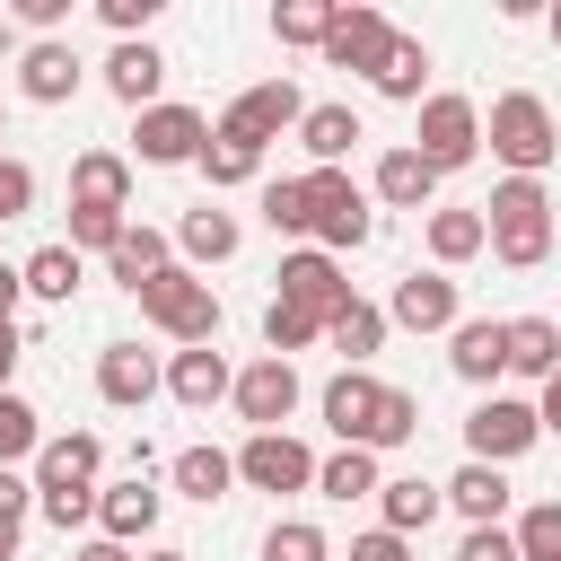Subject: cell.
<instances>
[{
    "instance_id": "32",
    "label": "cell",
    "mask_w": 561,
    "mask_h": 561,
    "mask_svg": "<svg viewBox=\"0 0 561 561\" xmlns=\"http://www.w3.org/2000/svg\"><path fill=\"white\" fill-rule=\"evenodd\" d=\"M482 245H491L482 210H430V254H438V263H473Z\"/></svg>"
},
{
    "instance_id": "18",
    "label": "cell",
    "mask_w": 561,
    "mask_h": 561,
    "mask_svg": "<svg viewBox=\"0 0 561 561\" xmlns=\"http://www.w3.org/2000/svg\"><path fill=\"white\" fill-rule=\"evenodd\" d=\"M18 88H26V105H70L79 96V53L53 35V44H26L18 53Z\"/></svg>"
},
{
    "instance_id": "55",
    "label": "cell",
    "mask_w": 561,
    "mask_h": 561,
    "mask_svg": "<svg viewBox=\"0 0 561 561\" xmlns=\"http://www.w3.org/2000/svg\"><path fill=\"white\" fill-rule=\"evenodd\" d=\"M9 552H18V526H0V561H9Z\"/></svg>"
},
{
    "instance_id": "3",
    "label": "cell",
    "mask_w": 561,
    "mask_h": 561,
    "mask_svg": "<svg viewBox=\"0 0 561 561\" xmlns=\"http://www.w3.org/2000/svg\"><path fill=\"white\" fill-rule=\"evenodd\" d=\"M482 140H491V158H500L508 175H543V167H552V149H561V131H552V105H543L535 88H508V96H491V123H482Z\"/></svg>"
},
{
    "instance_id": "11",
    "label": "cell",
    "mask_w": 561,
    "mask_h": 561,
    "mask_svg": "<svg viewBox=\"0 0 561 561\" xmlns=\"http://www.w3.org/2000/svg\"><path fill=\"white\" fill-rule=\"evenodd\" d=\"M280 298L333 324V307L351 298V280H342V263H333L324 245H298V254H280Z\"/></svg>"
},
{
    "instance_id": "1",
    "label": "cell",
    "mask_w": 561,
    "mask_h": 561,
    "mask_svg": "<svg viewBox=\"0 0 561 561\" xmlns=\"http://www.w3.org/2000/svg\"><path fill=\"white\" fill-rule=\"evenodd\" d=\"M96 465H105V438H96V430L44 438V456H35V508H44L61 535L96 517Z\"/></svg>"
},
{
    "instance_id": "58",
    "label": "cell",
    "mask_w": 561,
    "mask_h": 561,
    "mask_svg": "<svg viewBox=\"0 0 561 561\" xmlns=\"http://www.w3.org/2000/svg\"><path fill=\"white\" fill-rule=\"evenodd\" d=\"M552 44H561V9H552Z\"/></svg>"
},
{
    "instance_id": "54",
    "label": "cell",
    "mask_w": 561,
    "mask_h": 561,
    "mask_svg": "<svg viewBox=\"0 0 561 561\" xmlns=\"http://www.w3.org/2000/svg\"><path fill=\"white\" fill-rule=\"evenodd\" d=\"M70 561H131V552H123V543H105V535H96V543H79V552H70Z\"/></svg>"
},
{
    "instance_id": "29",
    "label": "cell",
    "mask_w": 561,
    "mask_h": 561,
    "mask_svg": "<svg viewBox=\"0 0 561 561\" xmlns=\"http://www.w3.org/2000/svg\"><path fill=\"white\" fill-rule=\"evenodd\" d=\"M105 263H114V280H123V289L140 298V289H149V280L167 272V237H158V228H123V245H114Z\"/></svg>"
},
{
    "instance_id": "37",
    "label": "cell",
    "mask_w": 561,
    "mask_h": 561,
    "mask_svg": "<svg viewBox=\"0 0 561 561\" xmlns=\"http://www.w3.org/2000/svg\"><path fill=\"white\" fill-rule=\"evenodd\" d=\"M254 167H263V149H254V140H228V131H210V149H202V175H210V193H228V184H254Z\"/></svg>"
},
{
    "instance_id": "46",
    "label": "cell",
    "mask_w": 561,
    "mask_h": 561,
    "mask_svg": "<svg viewBox=\"0 0 561 561\" xmlns=\"http://www.w3.org/2000/svg\"><path fill=\"white\" fill-rule=\"evenodd\" d=\"M96 18H105V26L123 35V44H140V26L158 18V0H96Z\"/></svg>"
},
{
    "instance_id": "56",
    "label": "cell",
    "mask_w": 561,
    "mask_h": 561,
    "mask_svg": "<svg viewBox=\"0 0 561 561\" xmlns=\"http://www.w3.org/2000/svg\"><path fill=\"white\" fill-rule=\"evenodd\" d=\"M149 561H193V552H175V543H167V552H149Z\"/></svg>"
},
{
    "instance_id": "13",
    "label": "cell",
    "mask_w": 561,
    "mask_h": 561,
    "mask_svg": "<svg viewBox=\"0 0 561 561\" xmlns=\"http://www.w3.org/2000/svg\"><path fill=\"white\" fill-rule=\"evenodd\" d=\"M386 316H394V324H412V333H456V324H465V307H456V280H447V272H403Z\"/></svg>"
},
{
    "instance_id": "20",
    "label": "cell",
    "mask_w": 561,
    "mask_h": 561,
    "mask_svg": "<svg viewBox=\"0 0 561 561\" xmlns=\"http://www.w3.org/2000/svg\"><path fill=\"white\" fill-rule=\"evenodd\" d=\"M105 88L131 105V114H149L158 105V88H167V53L140 35V44H114V61H105Z\"/></svg>"
},
{
    "instance_id": "48",
    "label": "cell",
    "mask_w": 561,
    "mask_h": 561,
    "mask_svg": "<svg viewBox=\"0 0 561 561\" xmlns=\"http://www.w3.org/2000/svg\"><path fill=\"white\" fill-rule=\"evenodd\" d=\"M456 561H517V535H500V526H473V535L456 543Z\"/></svg>"
},
{
    "instance_id": "7",
    "label": "cell",
    "mask_w": 561,
    "mask_h": 561,
    "mask_svg": "<svg viewBox=\"0 0 561 561\" xmlns=\"http://www.w3.org/2000/svg\"><path fill=\"white\" fill-rule=\"evenodd\" d=\"M307 202H316V237H324V254H351V245H368V193L342 175V167H316L307 175Z\"/></svg>"
},
{
    "instance_id": "53",
    "label": "cell",
    "mask_w": 561,
    "mask_h": 561,
    "mask_svg": "<svg viewBox=\"0 0 561 561\" xmlns=\"http://www.w3.org/2000/svg\"><path fill=\"white\" fill-rule=\"evenodd\" d=\"M535 412H543V430H561V368L543 377V403H535Z\"/></svg>"
},
{
    "instance_id": "42",
    "label": "cell",
    "mask_w": 561,
    "mask_h": 561,
    "mask_svg": "<svg viewBox=\"0 0 561 561\" xmlns=\"http://www.w3.org/2000/svg\"><path fill=\"white\" fill-rule=\"evenodd\" d=\"M263 561H324V526H307V517H280V526L263 535Z\"/></svg>"
},
{
    "instance_id": "43",
    "label": "cell",
    "mask_w": 561,
    "mask_h": 561,
    "mask_svg": "<svg viewBox=\"0 0 561 561\" xmlns=\"http://www.w3.org/2000/svg\"><path fill=\"white\" fill-rule=\"evenodd\" d=\"M123 228H131L123 210H70V237H61V245H70V254H79V245H96V254H114V245H123Z\"/></svg>"
},
{
    "instance_id": "10",
    "label": "cell",
    "mask_w": 561,
    "mask_h": 561,
    "mask_svg": "<svg viewBox=\"0 0 561 561\" xmlns=\"http://www.w3.org/2000/svg\"><path fill=\"white\" fill-rule=\"evenodd\" d=\"M237 482H254V491H307V482H316V456H307L289 430H254V438L237 447Z\"/></svg>"
},
{
    "instance_id": "15",
    "label": "cell",
    "mask_w": 561,
    "mask_h": 561,
    "mask_svg": "<svg viewBox=\"0 0 561 561\" xmlns=\"http://www.w3.org/2000/svg\"><path fill=\"white\" fill-rule=\"evenodd\" d=\"M386 53H394V26H386L377 9H342L333 35H324V61H333V70H368V79H377Z\"/></svg>"
},
{
    "instance_id": "14",
    "label": "cell",
    "mask_w": 561,
    "mask_h": 561,
    "mask_svg": "<svg viewBox=\"0 0 561 561\" xmlns=\"http://www.w3.org/2000/svg\"><path fill=\"white\" fill-rule=\"evenodd\" d=\"M254 430H280L289 412H298V368L289 359H254V368H237V394H228Z\"/></svg>"
},
{
    "instance_id": "17",
    "label": "cell",
    "mask_w": 561,
    "mask_h": 561,
    "mask_svg": "<svg viewBox=\"0 0 561 561\" xmlns=\"http://www.w3.org/2000/svg\"><path fill=\"white\" fill-rule=\"evenodd\" d=\"M158 386H167V377H158V359H149L140 342H105V351H96V394H105L114 412H140Z\"/></svg>"
},
{
    "instance_id": "49",
    "label": "cell",
    "mask_w": 561,
    "mask_h": 561,
    "mask_svg": "<svg viewBox=\"0 0 561 561\" xmlns=\"http://www.w3.org/2000/svg\"><path fill=\"white\" fill-rule=\"evenodd\" d=\"M61 18H70V0H18V26H35V44H53Z\"/></svg>"
},
{
    "instance_id": "24",
    "label": "cell",
    "mask_w": 561,
    "mask_h": 561,
    "mask_svg": "<svg viewBox=\"0 0 561 561\" xmlns=\"http://www.w3.org/2000/svg\"><path fill=\"white\" fill-rule=\"evenodd\" d=\"M377 508H386V535H421L438 508H447V482H421V473H403V482H377Z\"/></svg>"
},
{
    "instance_id": "30",
    "label": "cell",
    "mask_w": 561,
    "mask_h": 561,
    "mask_svg": "<svg viewBox=\"0 0 561 561\" xmlns=\"http://www.w3.org/2000/svg\"><path fill=\"white\" fill-rule=\"evenodd\" d=\"M228 482H237V456H219V447H184V456H175V491H184V500L210 508V500H228Z\"/></svg>"
},
{
    "instance_id": "27",
    "label": "cell",
    "mask_w": 561,
    "mask_h": 561,
    "mask_svg": "<svg viewBox=\"0 0 561 561\" xmlns=\"http://www.w3.org/2000/svg\"><path fill=\"white\" fill-rule=\"evenodd\" d=\"M324 342H333V351L359 368V359L386 342V307H368V298H342V307H333V324H324Z\"/></svg>"
},
{
    "instance_id": "50",
    "label": "cell",
    "mask_w": 561,
    "mask_h": 561,
    "mask_svg": "<svg viewBox=\"0 0 561 561\" xmlns=\"http://www.w3.org/2000/svg\"><path fill=\"white\" fill-rule=\"evenodd\" d=\"M351 561H412V543H403V535H386V526H368V535L351 543Z\"/></svg>"
},
{
    "instance_id": "22",
    "label": "cell",
    "mask_w": 561,
    "mask_h": 561,
    "mask_svg": "<svg viewBox=\"0 0 561 561\" xmlns=\"http://www.w3.org/2000/svg\"><path fill=\"white\" fill-rule=\"evenodd\" d=\"M430 193H438V167L421 149H386L377 158V202L386 210H430Z\"/></svg>"
},
{
    "instance_id": "39",
    "label": "cell",
    "mask_w": 561,
    "mask_h": 561,
    "mask_svg": "<svg viewBox=\"0 0 561 561\" xmlns=\"http://www.w3.org/2000/svg\"><path fill=\"white\" fill-rule=\"evenodd\" d=\"M316 333H324V316H307V307H289V298H272V307H263V342H272V359L307 351Z\"/></svg>"
},
{
    "instance_id": "19",
    "label": "cell",
    "mask_w": 561,
    "mask_h": 561,
    "mask_svg": "<svg viewBox=\"0 0 561 561\" xmlns=\"http://www.w3.org/2000/svg\"><path fill=\"white\" fill-rule=\"evenodd\" d=\"M70 210H131V158L79 149V167H70Z\"/></svg>"
},
{
    "instance_id": "8",
    "label": "cell",
    "mask_w": 561,
    "mask_h": 561,
    "mask_svg": "<svg viewBox=\"0 0 561 561\" xmlns=\"http://www.w3.org/2000/svg\"><path fill=\"white\" fill-rule=\"evenodd\" d=\"M289 123H307V96H298L289 79H263V88H245V96H237V105H228L210 131H228V140H254V149H263V140H280Z\"/></svg>"
},
{
    "instance_id": "2",
    "label": "cell",
    "mask_w": 561,
    "mask_h": 561,
    "mask_svg": "<svg viewBox=\"0 0 561 561\" xmlns=\"http://www.w3.org/2000/svg\"><path fill=\"white\" fill-rule=\"evenodd\" d=\"M482 228H491V254L508 272H535L552 254V202H543V184L535 175H500L491 202H482Z\"/></svg>"
},
{
    "instance_id": "6",
    "label": "cell",
    "mask_w": 561,
    "mask_h": 561,
    "mask_svg": "<svg viewBox=\"0 0 561 561\" xmlns=\"http://www.w3.org/2000/svg\"><path fill=\"white\" fill-rule=\"evenodd\" d=\"M412 149H421L438 175L473 167V149H482V114H473V96H421V131H412Z\"/></svg>"
},
{
    "instance_id": "33",
    "label": "cell",
    "mask_w": 561,
    "mask_h": 561,
    "mask_svg": "<svg viewBox=\"0 0 561 561\" xmlns=\"http://www.w3.org/2000/svg\"><path fill=\"white\" fill-rule=\"evenodd\" d=\"M333 18H342V0H280V9H272V35H280V44H316V53H324Z\"/></svg>"
},
{
    "instance_id": "40",
    "label": "cell",
    "mask_w": 561,
    "mask_h": 561,
    "mask_svg": "<svg viewBox=\"0 0 561 561\" xmlns=\"http://www.w3.org/2000/svg\"><path fill=\"white\" fill-rule=\"evenodd\" d=\"M26 456H44L35 403H26V394H0V465H26Z\"/></svg>"
},
{
    "instance_id": "44",
    "label": "cell",
    "mask_w": 561,
    "mask_h": 561,
    "mask_svg": "<svg viewBox=\"0 0 561 561\" xmlns=\"http://www.w3.org/2000/svg\"><path fill=\"white\" fill-rule=\"evenodd\" d=\"M412 430H421V403H412L403 386H386V403H377V438H368V456H377V447H403Z\"/></svg>"
},
{
    "instance_id": "35",
    "label": "cell",
    "mask_w": 561,
    "mask_h": 561,
    "mask_svg": "<svg viewBox=\"0 0 561 561\" xmlns=\"http://www.w3.org/2000/svg\"><path fill=\"white\" fill-rule=\"evenodd\" d=\"M18 272H26V298H53V307L79 289V254H70V245H35Z\"/></svg>"
},
{
    "instance_id": "36",
    "label": "cell",
    "mask_w": 561,
    "mask_h": 561,
    "mask_svg": "<svg viewBox=\"0 0 561 561\" xmlns=\"http://www.w3.org/2000/svg\"><path fill=\"white\" fill-rule=\"evenodd\" d=\"M316 491H324V500H368V491H377V456H368V447L324 456V465H316Z\"/></svg>"
},
{
    "instance_id": "5",
    "label": "cell",
    "mask_w": 561,
    "mask_h": 561,
    "mask_svg": "<svg viewBox=\"0 0 561 561\" xmlns=\"http://www.w3.org/2000/svg\"><path fill=\"white\" fill-rule=\"evenodd\" d=\"M535 438H543V412L517 403V394H482V403L465 412V447H473V465H508V456H526Z\"/></svg>"
},
{
    "instance_id": "57",
    "label": "cell",
    "mask_w": 561,
    "mask_h": 561,
    "mask_svg": "<svg viewBox=\"0 0 561 561\" xmlns=\"http://www.w3.org/2000/svg\"><path fill=\"white\" fill-rule=\"evenodd\" d=\"M9 35H18V26H9V18H0V61H9Z\"/></svg>"
},
{
    "instance_id": "4",
    "label": "cell",
    "mask_w": 561,
    "mask_h": 561,
    "mask_svg": "<svg viewBox=\"0 0 561 561\" xmlns=\"http://www.w3.org/2000/svg\"><path fill=\"white\" fill-rule=\"evenodd\" d=\"M140 316L167 333V342H184V351H202V342H219V289L193 272V263H167L149 289H140Z\"/></svg>"
},
{
    "instance_id": "26",
    "label": "cell",
    "mask_w": 561,
    "mask_h": 561,
    "mask_svg": "<svg viewBox=\"0 0 561 561\" xmlns=\"http://www.w3.org/2000/svg\"><path fill=\"white\" fill-rule=\"evenodd\" d=\"M447 508H465L473 526H500V508H508V473H500V465H473V456H465V473L447 482Z\"/></svg>"
},
{
    "instance_id": "23",
    "label": "cell",
    "mask_w": 561,
    "mask_h": 561,
    "mask_svg": "<svg viewBox=\"0 0 561 561\" xmlns=\"http://www.w3.org/2000/svg\"><path fill=\"white\" fill-rule=\"evenodd\" d=\"M96 526H105V543H131V535H149V526H158V491H149V473H131V482L96 491Z\"/></svg>"
},
{
    "instance_id": "28",
    "label": "cell",
    "mask_w": 561,
    "mask_h": 561,
    "mask_svg": "<svg viewBox=\"0 0 561 561\" xmlns=\"http://www.w3.org/2000/svg\"><path fill=\"white\" fill-rule=\"evenodd\" d=\"M508 368L517 377H552L561 368V324L552 316H517L508 324Z\"/></svg>"
},
{
    "instance_id": "34",
    "label": "cell",
    "mask_w": 561,
    "mask_h": 561,
    "mask_svg": "<svg viewBox=\"0 0 561 561\" xmlns=\"http://www.w3.org/2000/svg\"><path fill=\"white\" fill-rule=\"evenodd\" d=\"M421 79H430V53H421V35H394V53H386V70H377V96H394V105H421Z\"/></svg>"
},
{
    "instance_id": "52",
    "label": "cell",
    "mask_w": 561,
    "mask_h": 561,
    "mask_svg": "<svg viewBox=\"0 0 561 561\" xmlns=\"http://www.w3.org/2000/svg\"><path fill=\"white\" fill-rule=\"evenodd\" d=\"M18 351H26V342H18V324H0V394H9V368H18Z\"/></svg>"
},
{
    "instance_id": "41",
    "label": "cell",
    "mask_w": 561,
    "mask_h": 561,
    "mask_svg": "<svg viewBox=\"0 0 561 561\" xmlns=\"http://www.w3.org/2000/svg\"><path fill=\"white\" fill-rule=\"evenodd\" d=\"M517 561H561V500H535L517 517Z\"/></svg>"
},
{
    "instance_id": "31",
    "label": "cell",
    "mask_w": 561,
    "mask_h": 561,
    "mask_svg": "<svg viewBox=\"0 0 561 561\" xmlns=\"http://www.w3.org/2000/svg\"><path fill=\"white\" fill-rule=\"evenodd\" d=\"M175 245H184L193 263H228V254H237V219L202 202V210H184V228H175Z\"/></svg>"
},
{
    "instance_id": "47",
    "label": "cell",
    "mask_w": 561,
    "mask_h": 561,
    "mask_svg": "<svg viewBox=\"0 0 561 561\" xmlns=\"http://www.w3.org/2000/svg\"><path fill=\"white\" fill-rule=\"evenodd\" d=\"M26 508H35V482L18 465H0V526H26Z\"/></svg>"
},
{
    "instance_id": "51",
    "label": "cell",
    "mask_w": 561,
    "mask_h": 561,
    "mask_svg": "<svg viewBox=\"0 0 561 561\" xmlns=\"http://www.w3.org/2000/svg\"><path fill=\"white\" fill-rule=\"evenodd\" d=\"M18 298H26V272L0 263V324H18Z\"/></svg>"
},
{
    "instance_id": "21",
    "label": "cell",
    "mask_w": 561,
    "mask_h": 561,
    "mask_svg": "<svg viewBox=\"0 0 561 561\" xmlns=\"http://www.w3.org/2000/svg\"><path fill=\"white\" fill-rule=\"evenodd\" d=\"M167 394H175L184 412H210L219 394H237V377H228V359L202 342V351H175V359H167Z\"/></svg>"
},
{
    "instance_id": "12",
    "label": "cell",
    "mask_w": 561,
    "mask_h": 561,
    "mask_svg": "<svg viewBox=\"0 0 561 561\" xmlns=\"http://www.w3.org/2000/svg\"><path fill=\"white\" fill-rule=\"evenodd\" d=\"M316 403H324V430H333L342 447H368V438H377V403H386V386H377L368 368H342Z\"/></svg>"
},
{
    "instance_id": "45",
    "label": "cell",
    "mask_w": 561,
    "mask_h": 561,
    "mask_svg": "<svg viewBox=\"0 0 561 561\" xmlns=\"http://www.w3.org/2000/svg\"><path fill=\"white\" fill-rule=\"evenodd\" d=\"M26 210H35V167L0 158V219H26Z\"/></svg>"
},
{
    "instance_id": "9",
    "label": "cell",
    "mask_w": 561,
    "mask_h": 561,
    "mask_svg": "<svg viewBox=\"0 0 561 561\" xmlns=\"http://www.w3.org/2000/svg\"><path fill=\"white\" fill-rule=\"evenodd\" d=\"M131 140H140V167H202V149H210V123H202L193 105H149Z\"/></svg>"
},
{
    "instance_id": "25",
    "label": "cell",
    "mask_w": 561,
    "mask_h": 561,
    "mask_svg": "<svg viewBox=\"0 0 561 561\" xmlns=\"http://www.w3.org/2000/svg\"><path fill=\"white\" fill-rule=\"evenodd\" d=\"M298 140H307V158H316V167H342V158H351L368 131H359V114H351V105H307Z\"/></svg>"
},
{
    "instance_id": "38",
    "label": "cell",
    "mask_w": 561,
    "mask_h": 561,
    "mask_svg": "<svg viewBox=\"0 0 561 561\" xmlns=\"http://www.w3.org/2000/svg\"><path fill=\"white\" fill-rule=\"evenodd\" d=\"M263 219H272V237H307V228H316L307 175H280V184H263Z\"/></svg>"
},
{
    "instance_id": "16",
    "label": "cell",
    "mask_w": 561,
    "mask_h": 561,
    "mask_svg": "<svg viewBox=\"0 0 561 561\" xmlns=\"http://www.w3.org/2000/svg\"><path fill=\"white\" fill-rule=\"evenodd\" d=\"M447 368H456L465 386L508 377V324H500V316H465V324L447 333Z\"/></svg>"
}]
</instances>
